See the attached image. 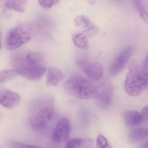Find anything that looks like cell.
Segmentation results:
<instances>
[{
	"instance_id": "cell-1",
	"label": "cell",
	"mask_w": 148,
	"mask_h": 148,
	"mask_svg": "<svg viewBox=\"0 0 148 148\" xmlns=\"http://www.w3.org/2000/svg\"><path fill=\"white\" fill-rule=\"evenodd\" d=\"M54 100L49 96L36 99L30 107L29 120L35 131L43 130L53 116L54 109Z\"/></svg>"
},
{
	"instance_id": "cell-2",
	"label": "cell",
	"mask_w": 148,
	"mask_h": 148,
	"mask_svg": "<svg viewBox=\"0 0 148 148\" xmlns=\"http://www.w3.org/2000/svg\"><path fill=\"white\" fill-rule=\"evenodd\" d=\"M17 70L19 75L30 80L41 78L47 71L44 57L42 54L29 53L19 61Z\"/></svg>"
},
{
	"instance_id": "cell-3",
	"label": "cell",
	"mask_w": 148,
	"mask_h": 148,
	"mask_svg": "<svg viewBox=\"0 0 148 148\" xmlns=\"http://www.w3.org/2000/svg\"><path fill=\"white\" fill-rule=\"evenodd\" d=\"M65 87L69 94L81 100L95 99L98 93L97 82L81 76H74L69 79Z\"/></svg>"
},
{
	"instance_id": "cell-4",
	"label": "cell",
	"mask_w": 148,
	"mask_h": 148,
	"mask_svg": "<svg viewBox=\"0 0 148 148\" xmlns=\"http://www.w3.org/2000/svg\"><path fill=\"white\" fill-rule=\"evenodd\" d=\"M148 86V71L135 62L130 65L124 87L127 94L131 96H136L143 92Z\"/></svg>"
},
{
	"instance_id": "cell-5",
	"label": "cell",
	"mask_w": 148,
	"mask_h": 148,
	"mask_svg": "<svg viewBox=\"0 0 148 148\" xmlns=\"http://www.w3.org/2000/svg\"><path fill=\"white\" fill-rule=\"evenodd\" d=\"M32 27L29 24H19L9 30L5 38V47L8 50H15L28 42L33 36Z\"/></svg>"
},
{
	"instance_id": "cell-6",
	"label": "cell",
	"mask_w": 148,
	"mask_h": 148,
	"mask_svg": "<svg viewBox=\"0 0 148 148\" xmlns=\"http://www.w3.org/2000/svg\"><path fill=\"white\" fill-rule=\"evenodd\" d=\"M77 65L85 75L92 81H99L102 78L103 69L102 66L97 63L80 60Z\"/></svg>"
},
{
	"instance_id": "cell-7",
	"label": "cell",
	"mask_w": 148,
	"mask_h": 148,
	"mask_svg": "<svg viewBox=\"0 0 148 148\" xmlns=\"http://www.w3.org/2000/svg\"><path fill=\"white\" fill-rule=\"evenodd\" d=\"M97 82L98 86V93L96 101L98 105L106 108L109 107L111 103L113 86L110 82L106 80Z\"/></svg>"
},
{
	"instance_id": "cell-8",
	"label": "cell",
	"mask_w": 148,
	"mask_h": 148,
	"mask_svg": "<svg viewBox=\"0 0 148 148\" xmlns=\"http://www.w3.org/2000/svg\"><path fill=\"white\" fill-rule=\"evenodd\" d=\"M133 51L132 47H127L117 56L110 67V75L115 76L121 71L130 59Z\"/></svg>"
},
{
	"instance_id": "cell-9",
	"label": "cell",
	"mask_w": 148,
	"mask_h": 148,
	"mask_svg": "<svg viewBox=\"0 0 148 148\" xmlns=\"http://www.w3.org/2000/svg\"><path fill=\"white\" fill-rule=\"evenodd\" d=\"M70 132V122L67 119H62L57 123L53 133V141L56 143L63 142L69 137Z\"/></svg>"
},
{
	"instance_id": "cell-10",
	"label": "cell",
	"mask_w": 148,
	"mask_h": 148,
	"mask_svg": "<svg viewBox=\"0 0 148 148\" xmlns=\"http://www.w3.org/2000/svg\"><path fill=\"white\" fill-rule=\"evenodd\" d=\"M21 101L20 95L9 90L0 91V104L8 109H13L19 105Z\"/></svg>"
},
{
	"instance_id": "cell-11",
	"label": "cell",
	"mask_w": 148,
	"mask_h": 148,
	"mask_svg": "<svg viewBox=\"0 0 148 148\" xmlns=\"http://www.w3.org/2000/svg\"><path fill=\"white\" fill-rule=\"evenodd\" d=\"M74 23L77 27L84 29V31L89 36H93L97 34V28L88 17L83 15L77 17L74 20Z\"/></svg>"
},
{
	"instance_id": "cell-12",
	"label": "cell",
	"mask_w": 148,
	"mask_h": 148,
	"mask_svg": "<svg viewBox=\"0 0 148 148\" xmlns=\"http://www.w3.org/2000/svg\"><path fill=\"white\" fill-rule=\"evenodd\" d=\"M63 72L57 68L51 67L47 71L46 83L47 86L56 87L65 79Z\"/></svg>"
},
{
	"instance_id": "cell-13",
	"label": "cell",
	"mask_w": 148,
	"mask_h": 148,
	"mask_svg": "<svg viewBox=\"0 0 148 148\" xmlns=\"http://www.w3.org/2000/svg\"><path fill=\"white\" fill-rule=\"evenodd\" d=\"M123 117L127 126L129 127L137 126L143 120L141 114L135 110L125 111L123 114Z\"/></svg>"
},
{
	"instance_id": "cell-14",
	"label": "cell",
	"mask_w": 148,
	"mask_h": 148,
	"mask_svg": "<svg viewBox=\"0 0 148 148\" xmlns=\"http://www.w3.org/2000/svg\"><path fill=\"white\" fill-rule=\"evenodd\" d=\"M94 140L89 138H76L67 142L66 148H91Z\"/></svg>"
},
{
	"instance_id": "cell-15",
	"label": "cell",
	"mask_w": 148,
	"mask_h": 148,
	"mask_svg": "<svg viewBox=\"0 0 148 148\" xmlns=\"http://www.w3.org/2000/svg\"><path fill=\"white\" fill-rule=\"evenodd\" d=\"M89 37L88 34L84 31L82 33L74 34L72 37V40L75 46L79 48L87 50L89 49Z\"/></svg>"
},
{
	"instance_id": "cell-16",
	"label": "cell",
	"mask_w": 148,
	"mask_h": 148,
	"mask_svg": "<svg viewBox=\"0 0 148 148\" xmlns=\"http://www.w3.org/2000/svg\"><path fill=\"white\" fill-rule=\"evenodd\" d=\"M130 139L134 142H139L148 137V128L137 127L133 129L129 134Z\"/></svg>"
},
{
	"instance_id": "cell-17",
	"label": "cell",
	"mask_w": 148,
	"mask_h": 148,
	"mask_svg": "<svg viewBox=\"0 0 148 148\" xmlns=\"http://www.w3.org/2000/svg\"><path fill=\"white\" fill-rule=\"evenodd\" d=\"M27 3L28 1L25 0L4 1V5L8 9L20 12H24L26 10Z\"/></svg>"
},
{
	"instance_id": "cell-18",
	"label": "cell",
	"mask_w": 148,
	"mask_h": 148,
	"mask_svg": "<svg viewBox=\"0 0 148 148\" xmlns=\"http://www.w3.org/2000/svg\"><path fill=\"white\" fill-rule=\"evenodd\" d=\"M19 75L16 69H8L0 71V84L5 83Z\"/></svg>"
},
{
	"instance_id": "cell-19",
	"label": "cell",
	"mask_w": 148,
	"mask_h": 148,
	"mask_svg": "<svg viewBox=\"0 0 148 148\" xmlns=\"http://www.w3.org/2000/svg\"><path fill=\"white\" fill-rule=\"evenodd\" d=\"M134 5L141 18L146 23H148V13L145 9L143 4L141 1H134Z\"/></svg>"
},
{
	"instance_id": "cell-20",
	"label": "cell",
	"mask_w": 148,
	"mask_h": 148,
	"mask_svg": "<svg viewBox=\"0 0 148 148\" xmlns=\"http://www.w3.org/2000/svg\"><path fill=\"white\" fill-rule=\"evenodd\" d=\"M96 144L97 148H113L108 143L107 139L101 134L97 136Z\"/></svg>"
},
{
	"instance_id": "cell-21",
	"label": "cell",
	"mask_w": 148,
	"mask_h": 148,
	"mask_svg": "<svg viewBox=\"0 0 148 148\" xmlns=\"http://www.w3.org/2000/svg\"><path fill=\"white\" fill-rule=\"evenodd\" d=\"M39 4L44 8L49 9L52 8L53 6L57 4L59 2L58 0H41L39 1Z\"/></svg>"
},
{
	"instance_id": "cell-22",
	"label": "cell",
	"mask_w": 148,
	"mask_h": 148,
	"mask_svg": "<svg viewBox=\"0 0 148 148\" xmlns=\"http://www.w3.org/2000/svg\"><path fill=\"white\" fill-rule=\"evenodd\" d=\"M10 145L11 148H41L37 146L25 144L18 141L12 142L10 143Z\"/></svg>"
},
{
	"instance_id": "cell-23",
	"label": "cell",
	"mask_w": 148,
	"mask_h": 148,
	"mask_svg": "<svg viewBox=\"0 0 148 148\" xmlns=\"http://www.w3.org/2000/svg\"><path fill=\"white\" fill-rule=\"evenodd\" d=\"M8 9L5 7L4 1H0V16L8 17H9Z\"/></svg>"
},
{
	"instance_id": "cell-24",
	"label": "cell",
	"mask_w": 148,
	"mask_h": 148,
	"mask_svg": "<svg viewBox=\"0 0 148 148\" xmlns=\"http://www.w3.org/2000/svg\"><path fill=\"white\" fill-rule=\"evenodd\" d=\"M141 114L143 117V120L144 119L148 120V105L143 108Z\"/></svg>"
},
{
	"instance_id": "cell-25",
	"label": "cell",
	"mask_w": 148,
	"mask_h": 148,
	"mask_svg": "<svg viewBox=\"0 0 148 148\" xmlns=\"http://www.w3.org/2000/svg\"><path fill=\"white\" fill-rule=\"evenodd\" d=\"M143 66L145 67H148V54L143 62Z\"/></svg>"
},
{
	"instance_id": "cell-26",
	"label": "cell",
	"mask_w": 148,
	"mask_h": 148,
	"mask_svg": "<svg viewBox=\"0 0 148 148\" xmlns=\"http://www.w3.org/2000/svg\"><path fill=\"white\" fill-rule=\"evenodd\" d=\"M139 148H148V141L141 145Z\"/></svg>"
},
{
	"instance_id": "cell-27",
	"label": "cell",
	"mask_w": 148,
	"mask_h": 148,
	"mask_svg": "<svg viewBox=\"0 0 148 148\" xmlns=\"http://www.w3.org/2000/svg\"><path fill=\"white\" fill-rule=\"evenodd\" d=\"M1 48V34H0V50Z\"/></svg>"
},
{
	"instance_id": "cell-28",
	"label": "cell",
	"mask_w": 148,
	"mask_h": 148,
	"mask_svg": "<svg viewBox=\"0 0 148 148\" xmlns=\"http://www.w3.org/2000/svg\"><path fill=\"white\" fill-rule=\"evenodd\" d=\"M0 116H1V114H0Z\"/></svg>"
}]
</instances>
